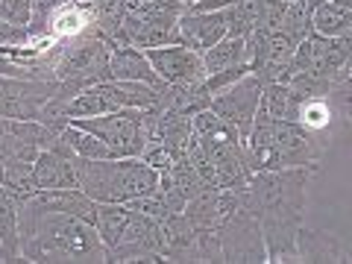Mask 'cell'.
Here are the masks:
<instances>
[{
    "mask_svg": "<svg viewBox=\"0 0 352 264\" xmlns=\"http://www.w3.org/2000/svg\"><path fill=\"white\" fill-rule=\"evenodd\" d=\"M109 80L147 82L153 88L162 85L156 71H153V65L144 56V50H138V47H118V50H112V56H109Z\"/></svg>",
    "mask_w": 352,
    "mask_h": 264,
    "instance_id": "cell-19",
    "label": "cell"
},
{
    "mask_svg": "<svg viewBox=\"0 0 352 264\" xmlns=\"http://www.w3.org/2000/svg\"><path fill=\"white\" fill-rule=\"evenodd\" d=\"M94 24V9L91 6H82L71 0L65 3L56 15L50 18V38H74V36H82Z\"/></svg>",
    "mask_w": 352,
    "mask_h": 264,
    "instance_id": "cell-23",
    "label": "cell"
},
{
    "mask_svg": "<svg viewBox=\"0 0 352 264\" xmlns=\"http://www.w3.org/2000/svg\"><path fill=\"white\" fill-rule=\"evenodd\" d=\"M76 185L94 203H126L156 188L159 170L135 159H80L74 156Z\"/></svg>",
    "mask_w": 352,
    "mask_h": 264,
    "instance_id": "cell-4",
    "label": "cell"
},
{
    "mask_svg": "<svg viewBox=\"0 0 352 264\" xmlns=\"http://www.w3.org/2000/svg\"><path fill=\"white\" fill-rule=\"evenodd\" d=\"M18 208H21V200L0 185V241H3V247L9 252V261H24L18 247Z\"/></svg>",
    "mask_w": 352,
    "mask_h": 264,
    "instance_id": "cell-26",
    "label": "cell"
},
{
    "mask_svg": "<svg viewBox=\"0 0 352 264\" xmlns=\"http://www.w3.org/2000/svg\"><path fill=\"white\" fill-rule=\"evenodd\" d=\"M223 36H226L223 12H191V9H185L179 15V44L200 53V56Z\"/></svg>",
    "mask_w": 352,
    "mask_h": 264,
    "instance_id": "cell-17",
    "label": "cell"
},
{
    "mask_svg": "<svg viewBox=\"0 0 352 264\" xmlns=\"http://www.w3.org/2000/svg\"><path fill=\"white\" fill-rule=\"evenodd\" d=\"M32 15V0H0V21L27 30Z\"/></svg>",
    "mask_w": 352,
    "mask_h": 264,
    "instance_id": "cell-32",
    "label": "cell"
},
{
    "mask_svg": "<svg viewBox=\"0 0 352 264\" xmlns=\"http://www.w3.org/2000/svg\"><path fill=\"white\" fill-rule=\"evenodd\" d=\"M21 258L32 264H103L106 247L97 229L82 217L41 206L36 197L18 208Z\"/></svg>",
    "mask_w": 352,
    "mask_h": 264,
    "instance_id": "cell-2",
    "label": "cell"
},
{
    "mask_svg": "<svg viewBox=\"0 0 352 264\" xmlns=\"http://www.w3.org/2000/svg\"><path fill=\"white\" fill-rule=\"evenodd\" d=\"M179 15L182 12H156V15H147V18L124 15L126 44L129 47H138V50L179 44Z\"/></svg>",
    "mask_w": 352,
    "mask_h": 264,
    "instance_id": "cell-14",
    "label": "cell"
},
{
    "mask_svg": "<svg viewBox=\"0 0 352 264\" xmlns=\"http://www.w3.org/2000/svg\"><path fill=\"white\" fill-rule=\"evenodd\" d=\"M194 124V141L200 144V150L206 153L214 164L217 173V188H244L250 179V164H247V153H244V138L220 120L212 109H203L191 118Z\"/></svg>",
    "mask_w": 352,
    "mask_h": 264,
    "instance_id": "cell-6",
    "label": "cell"
},
{
    "mask_svg": "<svg viewBox=\"0 0 352 264\" xmlns=\"http://www.w3.org/2000/svg\"><path fill=\"white\" fill-rule=\"evenodd\" d=\"M162 241H164L162 244L164 261L200 264V252H197V226L185 217V212L162 220Z\"/></svg>",
    "mask_w": 352,
    "mask_h": 264,
    "instance_id": "cell-18",
    "label": "cell"
},
{
    "mask_svg": "<svg viewBox=\"0 0 352 264\" xmlns=\"http://www.w3.org/2000/svg\"><path fill=\"white\" fill-rule=\"evenodd\" d=\"M203 65L206 74H217V71H229L238 65H247V44L241 36H223L217 44H212L203 53Z\"/></svg>",
    "mask_w": 352,
    "mask_h": 264,
    "instance_id": "cell-24",
    "label": "cell"
},
{
    "mask_svg": "<svg viewBox=\"0 0 352 264\" xmlns=\"http://www.w3.org/2000/svg\"><path fill=\"white\" fill-rule=\"evenodd\" d=\"M258 109L264 115L276 118V120H294L296 124V112H300V97L285 82H267L261 88V103Z\"/></svg>",
    "mask_w": 352,
    "mask_h": 264,
    "instance_id": "cell-25",
    "label": "cell"
},
{
    "mask_svg": "<svg viewBox=\"0 0 352 264\" xmlns=\"http://www.w3.org/2000/svg\"><path fill=\"white\" fill-rule=\"evenodd\" d=\"M144 164H150L153 170H168L170 164H173V153H170V147L164 144L162 138H156V135H150L147 141H144V147H141V156H138Z\"/></svg>",
    "mask_w": 352,
    "mask_h": 264,
    "instance_id": "cell-31",
    "label": "cell"
},
{
    "mask_svg": "<svg viewBox=\"0 0 352 264\" xmlns=\"http://www.w3.org/2000/svg\"><path fill=\"white\" fill-rule=\"evenodd\" d=\"M288 3H294V0H288Z\"/></svg>",
    "mask_w": 352,
    "mask_h": 264,
    "instance_id": "cell-37",
    "label": "cell"
},
{
    "mask_svg": "<svg viewBox=\"0 0 352 264\" xmlns=\"http://www.w3.org/2000/svg\"><path fill=\"white\" fill-rule=\"evenodd\" d=\"M56 97L71 100L68 85L59 80H32V76H0V118L38 120L44 106Z\"/></svg>",
    "mask_w": 352,
    "mask_h": 264,
    "instance_id": "cell-8",
    "label": "cell"
},
{
    "mask_svg": "<svg viewBox=\"0 0 352 264\" xmlns=\"http://www.w3.org/2000/svg\"><path fill=\"white\" fill-rule=\"evenodd\" d=\"M36 200L41 206L53 208V212H62V214H74V217H82L94 226V212H97V203L88 197L82 188H53V191H36Z\"/></svg>",
    "mask_w": 352,
    "mask_h": 264,
    "instance_id": "cell-22",
    "label": "cell"
},
{
    "mask_svg": "<svg viewBox=\"0 0 352 264\" xmlns=\"http://www.w3.org/2000/svg\"><path fill=\"white\" fill-rule=\"evenodd\" d=\"M238 0H197L191 6V12H223V9L235 6Z\"/></svg>",
    "mask_w": 352,
    "mask_h": 264,
    "instance_id": "cell-34",
    "label": "cell"
},
{
    "mask_svg": "<svg viewBox=\"0 0 352 264\" xmlns=\"http://www.w3.org/2000/svg\"><path fill=\"white\" fill-rule=\"evenodd\" d=\"M261 88L264 85L258 82V76L247 74V76H241L238 82L223 88V91H217L212 97V103H208V109H212L220 120H226V124L247 141L250 126H252V120H256L258 103H261Z\"/></svg>",
    "mask_w": 352,
    "mask_h": 264,
    "instance_id": "cell-11",
    "label": "cell"
},
{
    "mask_svg": "<svg viewBox=\"0 0 352 264\" xmlns=\"http://www.w3.org/2000/svg\"><path fill=\"white\" fill-rule=\"evenodd\" d=\"M156 112V124H153V135L162 138L164 144L170 147L173 153V162L185 156V150L191 144V135H194V124H191V115H182V112H173V109H153Z\"/></svg>",
    "mask_w": 352,
    "mask_h": 264,
    "instance_id": "cell-20",
    "label": "cell"
},
{
    "mask_svg": "<svg viewBox=\"0 0 352 264\" xmlns=\"http://www.w3.org/2000/svg\"><path fill=\"white\" fill-rule=\"evenodd\" d=\"M308 168L288 170H252L241 191V200L258 220L267 264H291L296 261V232L305 217V188Z\"/></svg>",
    "mask_w": 352,
    "mask_h": 264,
    "instance_id": "cell-1",
    "label": "cell"
},
{
    "mask_svg": "<svg viewBox=\"0 0 352 264\" xmlns=\"http://www.w3.org/2000/svg\"><path fill=\"white\" fill-rule=\"evenodd\" d=\"M220 250H223V261L229 264H267V250H264V238L258 229L256 214L250 212L241 200L232 212H226L217 223Z\"/></svg>",
    "mask_w": 352,
    "mask_h": 264,
    "instance_id": "cell-9",
    "label": "cell"
},
{
    "mask_svg": "<svg viewBox=\"0 0 352 264\" xmlns=\"http://www.w3.org/2000/svg\"><path fill=\"white\" fill-rule=\"evenodd\" d=\"M109 56H112V50L94 32H82V36H74V38H59L44 50V62H47L53 80L68 85L71 94H80L88 85L106 82Z\"/></svg>",
    "mask_w": 352,
    "mask_h": 264,
    "instance_id": "cell-5",
    "label": "cell"
},
{
    "mask_svg": "<svg viewBox=\"0 0 352 264\" xmlns=\"http://www.w3.org/2000/svg\"><path fill=\"white\" fill-rule=\"evenodd\" d=\"M27 44H30V32L27 30L0 21V50H6V47H27Z\"/></svg>",
    "mask_w": 352,
    "mask_h": 264,
    "instance_id": "cell-33",
    "label": "cell"
},
{
    "mask_svg": "<svg viewBox=\"0 0 352 264\" xmlns=\"http://www.w3.org/2000/svg\"><path fill=\"white\" fill-rule=\"evenodd\" d=\"M147 62L164 85L173 82H197L206 80V65L200 53L188 50L185 44H164V47H147Z\"/></svg>",
    "mask_w": 352,
    "mask_h": 264,
    "instance_id": "cell-12",
    "label": "cell"
},
{
    "mask_svg": "<svg viewBox=\"0 0 352 264\" xmlns=\"http://www.w3.org/2000/svg\"><path fill=\"white\" fill-rule=\"evenodd\" d=\"M62 129L44 126L38 120L0 118V173L12 162H36L38 150L53 147Z\"/></svg>",
    "mask_w": 352,
    "mask_h": 264,
    "instance_id": "cell-10",
    "label": "cell"
},
{
    "mask_svg": "<svg viewBox=\"0 0 352 264\" xmlns=\"http://www.w3.org/2000/svg\"><path fill=\"white\" fill-rule=\"evenodd\" d=\"M65 3H71V0H32V15H30V27H27L30 44L50 38V18L56 15Z\"/></svg>",
    "mask_w": 352,
    "mask_h": 264,
    "instance_id": "cell-30",
    "label": "cell"
},
{
    "mask_svg": "<svg viewBox=\"0 0 352 264\" xmlns=\"http://www.w3.org/2000/svg\"><path fill=\"white\" fill-rule=\"evenodd\" d=\"M296 261L305 264H349V247L338 235L326 229H308L302 226L296 232Z\"/></svg>",
    "mask_w": 352,
    "mask_h": 264,
    "instance_id": "cell-15",
    "label": "cell"
},
{
    "mask_svg": "<svg viewBox=\"0 0 352 264\" xmlns=\"http://www.w3.org/2000/svg\"><path fill=\"white\" fill-rule=\"evenodd\" d=\"M311 30L326 38L352 36V0H326V3H320L311 12Z\"/></svg>",
    "mask_w": 352,
    "mask_h": 264,
    "instance_id": "cell-21",
    "label": "cell"
},
{
    "mask_svg": "<svg viewBox=\"0 0 352 264\" xmlns=\"http://www.w3.org/2000/svg\"><path fill=\"white\" fill-rule=\"evenodd\" d=\"M226 15V36L247 38L252 30L261 27L264 21V0H238L235 6L223 9Z\"/></svg>",
    "mask_w": 352,
    "mask_h": 264,
    "instance_id": "cell-27",
    "label": "cell"
},
{
    "mask_svg": "<svg viewBox=\"0 0 352 264\" xmlns=\"http://www.w3.org/2000/svg\"><path fill=\"white\" fill-rule=\"evenodd\" d=\"M71 124L97 135L115 159H135L141 156L144 141L153 135L156 112L153 109H118V112L97 118H74Z\"/></svg>",
    "mask_w": 352,
    "mask_h": 264,
    "instance_id": "cell-7",
    "label": "cell"
},
{
    "mask_svg": "<svg viewBox=\"0 0 352 264\" xmlns=\"http://www.w3.org/2000/svg\"><path fill=\"white\" fill-rule=\"evenodd\" d=\"M300 3H302V9H305V12H308V15H311V12H314V9H317V6H320V3H326V0H300Z\"/></svg>",
    "mask_w": 352,
    "mask_h": 264,
    "instance_id": "cell-35",
    "label": "cell"
},
{
    "mask_svg": "<svg viewBox=\"0 0 352 264\" xmlns=\"http://www.w3.org/2000/svg\"><path fill=\"white\" fill-rule=\"evenodd\" d=\"M164 173H168V176H170V182L176 185V188H179V194L185 197V203L194 200L197 194H203V191L208 188V185L203 182V176L194 170V164H191L188 159H185V156L176 159V162H173Z\"/></svg>",
    "mask_w": 352,
    "mask_h": 264,
    "instance_id": "cell-29",
    "label": "cell"
},
{
    "mask_svg": "<svg viewBox=\"0 0 352 264\" xmlns=\"http://www.w3.org/2000/svg\"><path fill=\"white\" fill-rule=\"evenodd\" d=\"M329 150V138L314 135L294 120H276L256 112L244 141L250 170H288V168H308L317 170Z\"/></svg>",
    "mask_w": 352,
    "mask_h": 264,
    "instance_id": "cell-3",
    "label": "cell"
},
{
    "mask_svg": "<svg viewBox=\"0 0 352 264\" xmlns=\"http://www.w3.org/2000/svg\"><path fill=\"white\" fill-rule=\"evenodd\" d=\"M76 3H82V6H91V9H94V6H100L103 0H76Z\"/></svg>",
    "mask_w": 352,
    "mask_h": 264,
    "instance_id": "cell-36",
    "label": "cell"
},
{
    "mask_svg": "<svg viewBox=\"0 0 352 264\" xmlns=\"http://www.w3.org/2000/svg\"><path fill=\"white\" fill-rule=\"evenodd\" d=\"M349 62H352V36L326 38V36H317L314 30L308 32V71L314 76L332 80Z\"/></svg>",
    "mask_w": 352,
    "mask_h": 264,
    "instance_id": "cell-16",
    "label": "cell"
},
{
    "mask_svg": "<svg viewBox=\"0 0 352 264\" xmlns=\"http://www.w3.org/2000/svg\"><path fill=\"white\" fill-rule=\"evenodd\" d=\"M32 179H36L38 191L80 188L76 185V170H74V150L65 144L62 135L53 147L38 150L36 162H32Z\"/></svg>",
    "mask_w": 352,
    "mask_h": 264,
    "instance_id": "cell-13",
    "label": "cell"
},
{
    "mask_svg": "<svg viewBox=\"0 0 352 264\" xmlns=\"http://www.w3.org/2000/svg\"><path fill=\"white\" fill-rule=\"evenodd\" d=\"M62 141L74 150V156H80V159H115L100 138L80 129V126H74V124L62 126Z\"/></svg>",
    "mask_w": 352,
    "mask_h": 264,
    "instance_id": "cell-28",
    "label": "cell"
}]
</instances>
